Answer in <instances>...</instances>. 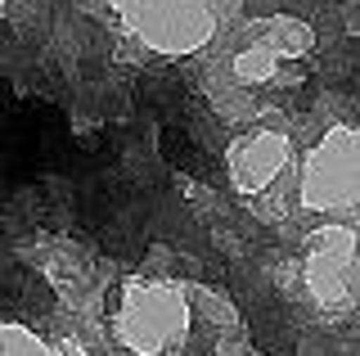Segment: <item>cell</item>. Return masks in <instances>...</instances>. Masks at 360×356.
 Instances as JSON below:
<instances>
[{
	"instance_id": "6da1fadb",
	"label": "cell",
	"mask_w": 360,
	"mask_h": 356,
	"mask_svg": "<svg viewBox=\"0 0 360 356\" xmlns=\"http://www.w3.org/2000/svg\"><path fill=\"white\" fill-rule=\"evenodd\" d=\"M50 311H54L50 284H45L37 271H27V266L0 258V316L37 320V316H50Z\"/></svg>"
},
{
	"instance_id": "7a4b0ae2",
	"label": "cell",
	"mask_w": 360,
	"mask_h": 356,
	"mask_svg": "<svg viewBox=\"0 0 360 356\" xmlns=\"http://www.w3.org/2000/svg\"><path fill=\"white\" fill-rule=\"evenodd\" d=\"M158 153H162L167 167H176V172H185V176H198V181L217 185V176H221L217 158H212L202 144H194V136L185 131V122H162V131H158Z\"/></svg>"
}]
</instances>
